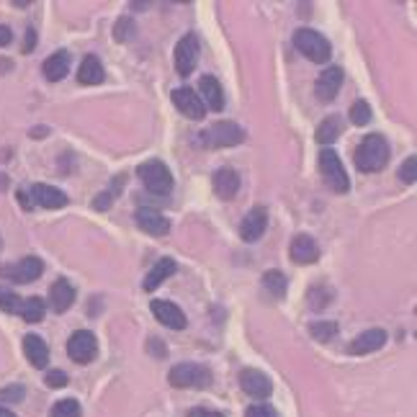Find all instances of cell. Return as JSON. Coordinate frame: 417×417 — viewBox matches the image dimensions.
I'll use <instances>...</instances> for the list:
<instances>
[{
  "label": "cell",
  "mask_w": 417,
  "mask_h": 417,
  "mask_svg": "<svg viewBox=\"0 0 417 417\" xmlns=\"http://www.w3.org/2000/svg\"><path fill=\"white\" fill-rule=\"evenodd\" d=\"M353 163L361 173H379L389 163V144L381 135H368L356 147Z\"/></svg>",
  "instance_id": "6da1fadb"
},
{
  "label": "cell",
  "mask_w": 417,
  "mask_h": 417,
  "mask_svg": "<svg viewBox=\"0 0 417 417\" xmlns=\"http://www.w3.org/2000/svg\"><path fill=\"white\" fill-rule=\"evenodd\" d=\"M294 46L299 49V54H304L306 60L317 62V65H325L330 60V54H332L330 42L314 29H299L294 34Z\"/></svg>",
  "instance_id": "7a4b0ae2"
},
{
  "label": "cell",
  "mask_w": 417,
  "mask_h": 417,
  "mask_svg": "<svg viewBox=\"0 0 417 417\" xmlns=\"http://www.w3.org/2000/svg\"><path fill=\"white\" fill-rule=\"evenodd\" d=\"M168 381L175 389H206L211 387V371L199 363H178L170 368Z\"/></svg>",
  "instance_id": "3957f363"
},
{
  "label": "cell",
  "mask_w": 417,
  "mask_h": 417,
  "mask_svg": "<svg viewBox=\"0 0 417 417\" xmlns=\"http://www.w3.org/2000/svg\"><path fill=\"white\" fill-rule=\"evenodd\" d=\"M139 180L144 183L149 194L155 196H168L173 191V175L168 170V165L160 163V160H147V163L139 165Z\"/></svg>",
  "instance_id": "277c9868"
},
{
  "label": "cell",
  "mask_w": 417,
  "mask_h": 417,
  "mask_svg": "<svg viewBox=\"0 0 417 417\" xmlns=\"http://www.w3.org/2000/svg\"><path fill=\"white\" fill-rule=\"evenodd\" d=\"M320 170H322L325 183H328L335 194H348L350 178H348V173H345V168H343V163H340V157H337L335 149H322L320 152Z\"/></svg>",
  "instance_id": "5b68a950"
},
{
  "label": "cell",
  "mask_w": 417,
  "mask_h": 417,
  "mask_svg": "<svg viewBox=\"0 0 417 417\" xmlns=\"http://www.w3.org/2000/svg\"><path fill=\"white\" fill-rule=\"evenodd\" d=\"M98 353V340L90 330H77L68 340V356L75 363H90Z\"/></svg>",
  "instance_id": "8992f818"
},
{
  "label": "cell",
  "mask_w": 417,
  "mask_h": 417,
  "mask_svg": "<svg viewBox=\"0 0 417 417\" xmlns=\"http://www.w3.org/2000/svg\"><path fill=\"white\" fill-rule=\"evenodd\" d=\"M173 104H175V108L191 121H201L204 116H206V106H204V101L199 98V93L191 88L173 90Z\"/></svg>",
  "instance_id": "52a82bcc"
},
{
  "label": "cell",
  "mask_w": 417,
  "mask_h": 417,
  "mask_svg": "<svg viewBox=\"0 0 417 417\" xmlns=\"http://www.w3.org/2000/svg\"><path fill=\"white\" fill-rule=\"evenodd\" d=\"M245 139V132L235 121H219L206 132V144L211 147H235Z\"/></svg>",
  "instance_id": "ba28073f"
},
{
  "label": "cell",
  "mask_w": 417,
  "mask_h": 417,
  "mask_svg": "<svg viewBox=\"0 0 417 417\" xmlns=\"http://www.w3.org/2000/svg\"><path fill=\"white\" fill-rule=\"evenodd\" d=\"M196 62H199V42L194 34H188L175 44V70L178 75L188 77L196 70Z\"/></svg>",
  "instance_id": "9c48e42d"
},
{
  "label": "cell",
  "mask_w": 417,
  "mask_h": 417,
  "mask_svg": "<svg viewBox=\"0 0 417 417\" xmlns=\"http://www.w3.org/2000/svg\"><path fill=\"white\" fill-rule=\"evenodd\" d=\"M239 387H242L245 394L253 397V399H266L273 392L270 379L263 371H258V368H245V371L239 373Z\"/></svg>",
  "instance_id": "30bf717a"
},
{
  "label": "cell",
  "mask_w": 417,
  "mask_h": 417,
  "mask_svg": "<svg viewBox=\"0 0 417 417\" xmlns=\"http://www.w3.org/2000/svg\"><path fill=\"white\" fill-rule=\"evenodd\" d=\"M268 227V211L263 206H253L245 214L242 224H239V237L245 242H258L263 237V232Z\"/></svg>",
  "instance_id": "8fae6325"
},
{
  "label": "cell",
  "mask_w": 417,
  "mask_h": 417,
  "mask_svg": "<svg viewBox=\"0 0 417 417\" xmlns=\"http://www.w3.org/2000/svg\"><path fill=\"white\" fill-rule=\"evenodd\" d=\"M149 309H152V314H155V320L160 322V325H165V328L183 330L188 325L183 309H180V306H175L173 301H160V299H155V301L149 304Z\"/></svg>",
  "instance_id": "7c38bea8"
},
{
  "label": "cell",
  "mask_w": 417,
  "mask_h": 417,
  "mask_svg": "<svg viewBox=\"0 0 417 417\" xmlns=\"http://www.w3.org/2000/svg\"><path fill=\"white\" fill-rule=\"evenodd\" d=\"M289 255L297 266H312V263L320 261V245L309 235H297L291 239Z\"/></svg>",
  "instance_id": "4fadbf2b"
},
{
  "label": "cell",
  "mask_w": 417,
  "mask_h": 417,
  "mask_svg": "<svg viewBox=\"0 0 417 417\" xmlns=\"http://www.w3.org/2000/svg\"><path fill=\"white\" fill-rule=\"evenodd\" d=\"M135 222L142 232H147L152 237H163V235L170 232V222H168L157 208H139L135 216Z\"/></svg>",
  "instance_id": "5bb4252c"
},
{
  "label": "cell",
  "mask_w": 417,
  "mask_h": 417,
  "mask_svg": "<svg viewBox=\"0 0 417 417\" xmlns=\"http://www.w3.org/2000/svg\"><path fill=\"white\" fill-rule=\"evenodd\" d=\"M340 85H343V70L337 68V65H332V68L322 70L314 90H317V98H320V101H332V98L337 96Z\"/></svg>",
  "instance_id": "9a60e30c"
},
{
  "label": "cell",
  "mask_w": 417,
  "mask_h": 417,
  "mask_svg": "<svg viewBox=\"0 0 417 417\" xmlns=\"http://www.w3.org/2000/svg\"><path fill=\"white\" fill-rule=\"evenodd\" d=\"M387 343V332L384 330H366L361 335L348 345L350 356H366V353H373V350L384 348Z\"/></svg>",
  "instance_id": "2e32d148"
},
{
  "label": "cell",
  "mask_w": 417,
  "mask_h": 417,
  "mask_svg": "<svg viewBox=\"0 0 417 417\" xmlns=\"http://www.w3.org/2000/svg\"><path fill=\"white\" fill-rule=\"evenodd\" d=\"M42 270H44V263L39 261V258H34V255H29V258L18 261L15 266H11L8 276L13 278L15 283H31L42 276Z\"/></svg>",
  "instance_id": "e0dca14e"
},
{
  "label": "cell",
  "mask_w": 417,
  "mask_h": 417,
  "mask_svg": "<svg viewBox=\"0 0 417 417\" xmlns=\"http://www.w3.org/2000/svg\"><path fill=\"white\" fill-rule=\"evenodd\" d=\"M214 191L222 201H232L239 191V175L232 168H219L214 173Z\"/></svg>",
  "instance_id": "ac0fdd59"
},
{
  "label": "cell",
  "mask_w": 417,
  "mask_h": 417,
  "mask_svg": "<svg viewBox=\"0 0 417 417\" xmlns=\"http://www.w3.org/2000/svg\"><path fill=\"white\" fill-rule=\"evenodd\" d=\"M31 201L44 208H62L68 204V196L62 194L60 188L46 186V183H37V186L31 188Z\"/></svg>",
  "instance_id": "d6986e66"
},
{
  "label": "cell",
  "mask_w": 417,
  "mask_h": 417,
  "mask_svg": "<svg viewBox=\"0 0 417 417\" xmlns=\"http://www.w3.org/2000/svg\"><path fill=\"white\" fill-rule=\"evenodd\" d=\"M75 301V289L70 286L68 278H57V281L52 283V289H49V304H52V309L57 314L68 312L70 306H73Z\"/></svg>",
  "instance_id": "ffe728a7"
},
{
  "label": "cell",
  "mask_w": 417,
  "mask_h": 417,
  "mask_svg": "<svg viewBox=\"0 0 417 417\" xmlns=\"http://www.w3.org/2000/svg\"><path fill=\"white\" fill-rule=\"evenodd\" d=\"M199 90H201V101L204 106H208L211 111H222L224 108V93H222V85H219V80L216 77H211V75H204L201 82H199Z\"/></svg>",
  "instance_id": "44dd1931"
},
{
  "label": "cell",
  "mask_w": 417,
  "mask_h": 417,
  "mask_svg": "<svg viewBox=\"0 0 417 417\" xmlns=\"http://www.w3.org/2000/svg\"><path fill=\"white\" fill-rule=\"evenodd\" d=\"M23 353L29 358V363L34 368H44L49 363V348L39 335H26L23 337Z\"/></svg>",
  "instance_id": "7402d4cb"
},
{
  "label": "cell",
  "mask_w": 417,
  "mask_h": 417,
  "mask_svg": "<svg viewBox=\"0 0 417 417\" xmlns=\"http://www.w3.org/2000/svg\"><path fill=\"white\" fill-rule=\"evenodd\" d=\"M44 77L49 82H57L62 80L65 75L70 73V54L65 52V49H60V52H54L52 57H46L44 60Z\"/></svg>",
  "instance_id": "603a6c76"
},
{
  "label": "cell",
  "mask_w": 417,
  "mask_h": 417,
  "mask_svg": "<svg viewBox=\"0 0 417 417\" xmlns=\"http://www.w3.org/2000/svg\"><path fill=\"white\" fill-rule=\"evenodd\" d=\"M175 270H178L175 261H173V258H163L155 268L149 270L147 278H144V291H155L163 281H168L170 276H175Z\"/></svg>",
  "instance_id": "cb8c5ba5"
},
{
  "label": "cell",
  "mask_w": 417,
  "mask_h": 417,
  "mask_svg": "<svg viewBox=\"0 0 417 417\" xmlns=\"http://www.w3.org/2000/svg\"><path fill=\"white\" fill-rule=\"evenodd\" d=\"M77 82H82V85H98V82H104V65L98 62V57L88 54V57L80 62V68H77Z\"/></svg>",
  "instance_id": "d4e9b609"
},
{
  "label": "cell",
  "mask_w": 417,
  "mask_h": 417,
  "mask_svg": "<svg viewBox=\"0 0 417 417\" xmlns=\"http://www.w3.org/2000/svg\"><path fill=\"white\" fill-rule=\"evenodd\" d=\"M340 132H343L340 116H330V119H325L320 127H317V142H320V144H332V142L340 137Z\"/></svg>",
  "instance_id": "484cf974"
},
{
  "label": "cell",
  "mask_w": 417,
  "mask_h": 417,
  "mask_svg": "<svg viewBox=\"0 0 417 417\" xmlns=\"http://www.w3.org/2000/svg\"><path fill=\"white\" fill-rule=\"evenodd\" d=\"M286 286H289V281H286V276H283L281 270H268V273H263V289L268 291L273 299H281L283 294H286Z\"/></svg>",
  "instance_id": "4316f807"
},
{
  "label": "cell",
  "mask_w": 417,
  "mask_h": 417,
  "mask_svg": "<svg viewBox=\"0 0 417 417\" xmlns=\"http://www.w3.org/2000/svg\"><path fill=\"white\" fill-rule=\"evenodd\" d=\"M44 312H46V306H44V301L39 297H31V299H26V301H21V317L26 322H42L44 320Z\"/></svg>",
  "instance_id": "83f0119b"
},
{
  "label": "cell",
  "mask_w": 417,
  "mask_h": 417,
  "mask_svg": "<svg viewBox=\"0 0 417 417\" xmlns=\"http://www.w3.org/2000/svg\"><path fill=\"white\" fill-rule=\"evenodd\" d=\"M309 335L314 340H320V343H328V340H332L337 335V325L335 322H312L309 325Z\"/></svg>",
  "instance_id": "f1b7e54d"
},
{
  "label": "cell",
  "mask_w": 417,
  "mask_h": 417,
  "mask_svg": "<svg viewBox=\"0 0 417 417\" xmlns=\"http://www.w3.org/2000/svg\"><path fill=\"white\" fill-rule=\"evenodd\" d=\"M80 415H82V410L77 399H60V402L52 407V412H49V417H80Z\"/></svg>",
  "instance_id": "f546056e"
},
{
  "label": "cell",
  "mask_w": 417,
  "mask_h": 417,
  "mask_svg": "<svg viewBox=\"0 0 417 417\" xmlns=\"http://www.w3.org/2000/svg\"><path fill=\"white\" fill-rule=\"evenodd\" d=\"M350 121L356 127H366L371 121V106L366 104V101H356V104L350 106Z\"/></svg>",
  "instance_id": "4dcf8cb0"
},
{
  "label": "cell",
  "mask_w": 417,
  "mask_h": 417,
  "mask_svg": "<svg viewBox=\"0 0 417 417\" xmlns=\"http://www.w3.org/2000/svg\"><path fill=\"white\" fill-rule=\"evenodd\" d=\"M0 309L8 314L21 312V299H18V294H13V291L6 289V286H0Z\"/></svg>",
  "instance_id": "1f68e13d"
},
{
  "label": "cell",
  "mask_w": 417,
  "mask_h": 417,
  "mask_svg": "<svg viewBox=\"0 0 417 417\" xmlns=\"http://www.w3.org/2000/svg\"><path fill=\"white\" fill-rule=\"evenodd\" d=\"M330 301H332V297H330V291H325L322 286H314V289L309 291V304H312L314 312H322Z\"/></svg>",
  "instance_id": "d6a6232c"
},
{
  "label": "cell",
  "mask_w": 417,
  "mask_h": 417,
  "mask_svg": "<svg viewBox=\"0 0 417 417\" xmlns=\"http://www.w3.org/2000/svg\"><path fill=\"white\" fill-rule=\"evenodd\" d=\"M399 180H402V183H410V186L417 180V157L415 155L407 157V160L402 163V168H399Z\"/></svg>",
  "instance_id": "836d02e7"
},
{
  "label": "cell",
  "mask_w": 417,
  "mask_h": 417,
  "mask_svg": "<svg viewBox=\"0 0 417 417\" xmlns=\"http://www.w3.org/2000/svg\"><path fill=\"white\" fill-rule=\"evenodd\" d=\"M132 34H135V21H132V18H119V23H116V31H113V37L119 39V42H127Z\"/></svg>",
  "instance_id": "e575fe53"
},
{
  "label": "cell",
  "mask_w": 417,
  "mask_h": 417,
  "mask_svg": "<svg viewBox=\"0 0 417 417\" xmlns=\"http://www.w3.org/2000/svg\"><path fill=\"white\" fill-rule=\"evenodd\" d=\"M23 397H26V389H23V387L0 389V399H3V402H21Z\"/></svg>",
  "instance_id": "d590c367"
},
{
  "label": "cell",
  "mask_w": 417,
  "mask_h": 417,
  "mask_svg": "<svg viewBox=\"0 0 417 417\" xmlns=\"http://www.w3.org/2000/svg\"><path fill=\"white\" fill-rule=\"evenodd\" d=\"M245 417H276V410H273L270 404L261 402V404H253V407H247Z\"/></svg>",
  "instance_id": "8d00e7d4"
},
{
  "label": "cell",
  "mask_w": 417,
  "mask_h": 417,
  "mask_svg": "<svg viewBox=\"0 0 417 417\" xmlns=\"http://www.w3.org/2000/svg\"><path fill=\"white\" fill-rule=\"evenodd\" d=\"M44 381H46V387L62 389V387H68V373L65 371H49Z\"/></svg>",
  "instance_id": "74e56055"
},
{
  "label": "cell",
  "mask_w": 417,
  "mask_h": 417,
  "mask_svg": "<svg viewBox=\"0 0 417 417\" xmlns=\"http://www.w3.org/2000/svg\"><path fill=\"white\" fill-rule=\"evenodd\" d=\"M34 44H37V29H31L29 26V31H26V42H23V52L26 54L34 52Z\"/></svg>",
  "instance_id": "f35d334b"
},
{
  "label": "cell",
  "mask_w": 417,
  "mask_h": 417,
  "mask_svg": "<svg viewBox=\"0 0 417 417\" xmlns=\"http://www.w3.org/2000/svg\"><path fill=\"white\" fill-rule=\"evenodd\" d=\"M188 417H224V415H219V412H214V410H204V407H196V410L188 412Z\"/></svg>",
  "instance_id": "ab89813d"
},
{
  "label": "cell",
  "mask_w": 417,
  "mask_h": 417,
  "mask_svg": "<svg viewBox=\"0 0 417 417\" xmlns=\"http://www.w3.org/2000/svg\"><path fill=\"white\" fill-rule=\"evenodd\" d=\"M11 39H13V31L8 29V26H0V46H8Z\"/></svg>",
  "instance_id": "60d3db41"
},
{
  "label": "cell",
  "mask_w": 417,
  "mask_h": 417,
  "mask_svg": "<svg viewBox=\"0 0 417 417\" xmlns=\"http://www.w3.org/2000/svg\"><path fill=\"white\" fill-rule=\"evenodd\" d=\"M93 206H96V208H108V206H111V194H104L101 199H96V201H93Z\"/></svg>",
  "instance_id": "b9f144b4"
},
{
  "label": "cell",
  "mask_w": 417,
  "mask_h": 417,
  "mask_svg": "<svg viewBox=\"0 0 417 417\" xmlns=\"http://www.w3.org/2000/svg\"><path fill=\"white\" fill-rule=\"evenodd\" d=\"M18 201H21L23 208H31V196H29V191H18Z\"/></svg>",
  "instance_id": "7bdbcfd3"
},
{
  "label": "cell",
  "mask_w": 417,
  "mask_h": 417,
  "mask_svg": "<svg viewBox=\"0 0 417 417\" xmlns=\"http://www.w3.org/2000/svg\"><path fill=\"white\" fill-rule=\"evenodd\" d=\"M0 417H15L11 410H6V407H0Z\"/></svg>",
  "instance_id": "ee69618b"
}]
</instances>
